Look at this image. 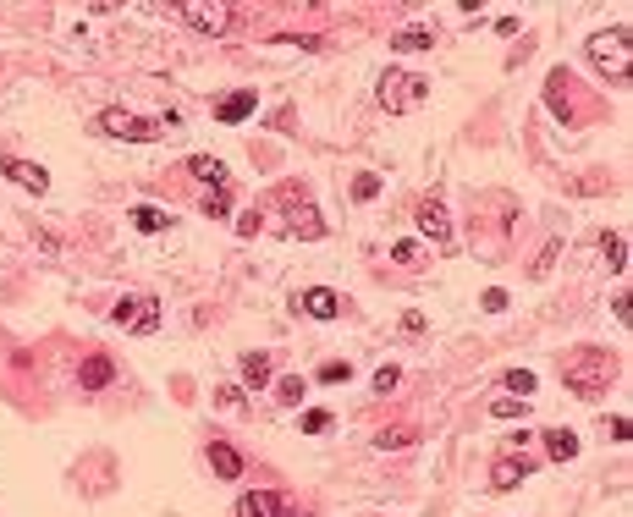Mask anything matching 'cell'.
Wrapping results in <instances>:
<instances>
[{
	"instance_id": "25",
	"label": "cell",
	"mask_w": 633,
	"mask_h": 517,
	"mask_svg": "<svg viewBox=\"0 0 633 517\" xmlns=\"http://www.w3.org/2000/svg\"><path fill=\"white\" fill-rule=\"evenodd\" d=\"M391 259H397L402 270H413V264H425V248H418V243H397V248H391Z\"/></svg>"
},
{
	"instance_id": "11",
	"label": "cell",
	"mask_w": 633,
	"mask_h": 517,
	"mask_svg": "<svg viewBox=\"0 0 633 517\" xmlns=\"http://www.w3.org/2000/svg\"><path fill=\"white\" fill-rule=\"evenodd\" d=\"M303 314L309 320H336L341 314V298H336L331 286H314V292H303Z\"/></svg>"
},
{
	"instance_id": "26",
	"label": "cell",
	"mask_w": 633,
	"mask_h": 517,
	"mask_svg": "<svg viewBox=\"0 0 633 517\" xmlns=\"http://www.w3.org/2000/svg\"><path fill=\"white\" fill-rule=\"evenodd\" d=\"M397 380H402V369H397V363H380V369H375V391H380V397H386V391H397Z\"/></svg>"
},
{
	"instance_id": "17",
	"label": "cell",
	"mask_w": 633,
	"mask_h": 517,
	"mask_svg": "<svg viewBox=\"0 0 633 517\" xmlns=\"http://www.w3.org/2000/svg\"><path fill=\"white\" fill-rule=\"evenodd\" d=\"M6 177H12L17 187H28V193H44V187H50V177H44L39 166H28V160H6Z\"/></svg>"
},
{
	"instance_id": "28",
	"label": "cell",
	"mask_w": 633,
	"mask_h": 517,
	"mask_svg": "<svg viewBox=\"0 0 633 517\" xmlns=\"http://www.w3.org/2000/svg\"><path fill=\"white\" fill-rule=\"evenodd\" d=\"M413 440H418L413 429H391V435H375V446L386 452V446H413Z\"/></svg>"
},
{
	"instance_id": "10",
	"label": "cell",
	"mask_w": 633,
	"mask_h": 517,
	"mask_svg": "<svg viewBox=\"0 0 633 517\" xmlns=\"http://www.w3.org/2000/svg\"><path fill=\"white\" fill-rule=\"evenodd\" d=\"M209 468H216V479H243L237 446H226V440H209Z\"/></svg>"
},
{
	"instance_id": "29",
	"label": "cell",
	"mask_w": 633,
	"mask_h": 517,
	"mask_svg": "<svg viewBox=\"0 0 633 517\" xmlns=\"http://www.w3.org/2000/svg\"><path fill=\"white\" fill-rule=\"evenodd\" d=\"M556 254H561V243L551 237V243L540 248V259H534V275H551V264H556Z\"/></svg>"
},
{
	"instance_id": "5",
	"label": "cell",
	"mask_w": 633,
	"mask_h": 517,
	"mask_svg": "<svg viewBox=\"0 0 633 517\" xmlns=\"http://www.w3.org/2000/svg\"><path fill=\"white\" fill-rule=\"evenodd\" d=\"M110 320H116L121 330H132V336H155V325H160V303H155V298H121V303L110 309Z\"/></svg>"
},
{
	"instance_id": "30",
	"label": "cell",
	"mask_w": 633,
	"mask_h": 517,
	"mask_svg": "<svg viewBox=\"0 0 633 517\" xmlns=\"http://www.w3.org/2000/svg\"><path fill=\"white\" fill-rule=\"evenodd\" d=\"M490 413H496V418H518V413H523V397H502V402H490Z\"/></svg>"
},
{
	"instance_id": "16",
	"label": "cell",
	"mask_w": 633,
	"mask_h": 517,
	"mask_svg": "<svg viewBox=\"0 0 633 517\" xmlns=\"http://www.w3.org/2000/svg\"><path fill=\"white\" fill-rule=\"evenodd\" d=\"M545 105L561 116V121H573V94H568V72H556V78L545 83Z\"/></svg>"
},
{
	"instance_id": "13",
	"label": "cell",
	"mask_w": 633,
	"mask_h": 517,
	"mask_svg": "<svg viewBox=\"0 0 633 517\" xmlns=\"http://www.w3.org/2000/svg\"><path fill=\"white\" fill-rule=\"evenodd\" d=\"M391 44H397V50H430V44H436V23H408V28L391 34Z\"/></svg>"
},
{
	"instance_id": "2",
	"label": "cell",
	"mask_w": 633,
	"mask_h": 517,
	"mask_svg": "<svg viewBox=\"0 0 633 517\" xmlns=\"http://www.w3.org/2000/svg\"><path fill=\"white\" fill-rule=\"evenodd\" d=\"M611 369H617V363H611L606 352L584 347V352H573L568 363H561V380H568V391H573V397H595V391H606Z\"/></svg>"
},
{
	"instance_id": "20",
	"label": "cell",
	"mask_w": 633,
	"mask_h": 517,
	"mask_svg": "<svg viewBox=\"0 0 633 517\" xmlns=\"http://www.w3.org/2000/svg\"><path fill=\"white\" fill-rule=\"evenodd\" d=\"M132 226H138V232H166L171 215H160L155 204H138V209H132Z\"/></svg>"
},
{
	"instance_id": "12",
	"label": "cell",
	"mask_w": 633,
	"mask_h": 517,
	"mask_svg": "<svg viewBox=\"0 0 633 517\" xmlns=\"http://www.w3.org/2000/svg\"><path fill=\"white\" fill-rule=\"evenodd\" d=\"M275 512H281V495L275 490H248L237 501V517H275Z\"/></svg>"
},
{
	"instance_id": "31",
	"label": "cell",
	"mask_w": 633,
	"mask_h": 517,
	"mask_svg": "<svg viewBox=\"0 0 633 517\" xmlns=\"http://www.w3.org/2000/svg\"><path fill=\"white\" fill-rule=\"evenodd\" d=\"M375 193H380V177H375V171H364V177L353 182V198H375Z\"/></svg>"
},
{
	"instance_id": "8",
	"label": "cell",
	"mask_w": 633,
	"mask_h": 517,
	"mask_svg": "<svg viewBox=\"0 0 633 517\" xmlns=\"http://www.w3.org/2000/svg\"><path fill=\"white\" fill-rule=\"evenodd\" d=\"M110 380H116V363H110V358H100V352L83 358V369H78V386H83V391H105Z\"/></svg>"
},
{
	"instance_id": "35",
	"label": "cell",
	"mask_w": 633,
	"mask_h": 517,
	"mask_svg": "<svg viewBox=\"0 0 633 517\" xmlns=\"http://www.w3.org/2000/svg\"><path fill=\"white\" fill-rule=\"evenodd\" d=\"M275 517H309V512H298V506H281V512H275Z\"/></svg>"
},
{
	"instance_id": "18",
	"label": "cell",
	"mask_w": 633,
	"mask_h": 517,
	"mask_svg": "<svg viewBox=\"0 0 633 517\" xmlns=\"http://www.w3.org/2000/svg\"><path fill=\"white\" fill-rule=\"evenodd\" d=\"M545 452H551L556 463H573V457H579V435H568V429H551V435H545Z\"/></svg>"
},
{
	"instance_id": "24",
	"label": "cell",
	"mask_w": 633,
	"mask_h": 517,
	"mask_svg": "<svg viewBox=\"0 0 633 517\" xmlns=\"http://www.w3.org/2000/svg\"><path fill=\"white\" fill-rule=\"evenodd\" d=\"M204 215H216V220L232 215V187H209V193H204Z\"/></svg>"
},
{
	"instance_id": "34",
	"label": "cell",
	"mask_w": 633,
	"mask_h": 517,
	"mask_svg": "<svg viewBox=\"0 0 633 517\" xmlns=\"http://www.w3.org/2000/svg\"><path fill=\"white\" fill-rule=\"evenodd\" d=\"M293 232H298V237H320V220H314V215H303V220H298Z\"/></svg>"
},
{
	"instance_id": "23",
	"label": "cell",
	"mask_w": 633,
	"mask_h": 517,
	"mask_svg": "<svg viewBox=\"0 0 633 517\" xmlns=\"http://www.w3.org/2000/svg\"><path fill=\"white\" fill-rule=\"evenodd\" d=\"M347 380H353V363H347V358L320 363V386H347Z\"/></svg>"
},
{
	"instance_id": "32",
	"label": "cell",
	"mask_w": 633,
	"mask_h": 517,
	"mask_svg": "<svg viewBox=\"0 0 633 517\" xmlns=\"http://www.w3.org/2000/svg\"><path fill=\"white\" fill-rule=\"evenodd\" d=\"M303 429H309V435H325V429H331V413H320V407L303 413Z\"/></svg>"
},
{
	"instance_id": "33",
	"label": "cell",
	"mask_w": 633,
	"mask_h": 517,
	"mask_svg": "<svg viewBox=\"0 0 633 517\" xmlns=\"http://www.w3.org/2000/svg\"><path fill=\"white\" fill-rule=\"evenodd\" d=\"M484 309H490V314H502V309H507V292H502V286H490V292H484Z\"/></svg>"
},
{
	"instance_id": "7",
	"label": "cell",
	"mask_w": 633,
	"mask_h": 517,
	"mask_svg": "<svg viewBox=\"0 0 633 517\" xmlns=\"http://www.w3.org/2000/svg\"><path fill=\"white\" fill-rule=\"evenodd\" d=\"M413 220H418V232H425L436 248H446V243H452V220H446V209H441L436 198H430V204H418V209H413Z\"/></svg>"
},
{
	"instance_id": "14",
	"label": "cell",
	"mask_w": 633,
	"mask_h": 517,
	"mask_svg": "<svg viewBox=\"0 0 633 517\" xmlns=\"http://www.w3.org/2000/svg\"><path fill=\"white\" fill-rule=\"evenodd\" d=\"M187 171H193L198 182H209V187H232V177H226V166H221L216 155H193V160H187Z\"/></svg>"
},
{
	"instance_id": "22",
	"label": "cell",
	"mask_w": 633,
	"mask_h": 517,
	"mask_svg": "<svg viewBox=\"0 0 633 517\" xmlns=\"http://www.w3.org/2000/svg\"><path fill=\"white\" fill-rule=\"evenodd\" d=\"M600 254H606L611 270H622V264H628V243H622V232H600Z\"/></svg>"
},
{
	"instance_id": "27",
	"label": "cell",
	"mask_w": 633,
	"mask_h": 517,
	"mask_svg": "<svg viewBox=\"0 0 633 517\" xmlns=\"http://www.w3.org/2000/svg\"><path fill=\"white\" fill-rule=\"evenodd\" d=\"M502 386H513V397H529V391H534V375H529V369H513Z\"/></svg>"
},
{
	"instance_id": "19",
	"label": "cell",
	"mask_w": 633,
	"mask_h": 517,
	"mask_svg": "<svg viewBox=\"0 0 633 517\" xmlns=\"http://www.w3.org/2000/svg\"><path fill=\"white\" fill-rule=\"evenodd\" d=\"M303 391H309V380H303V375H281V380H275V402H281V407H298V402H303Z\"/></svg>"
},
{
	"instance_id": "4",
	"label": "cell",
	"mask_w": 633,
	"mask_h": 517,
	"mask_svg": "<svg viewBox=\"0 0 633 517\" xmlns=\"http://www.w3.org/2000/svg\"><path fill=\"white\" fill-rule=\"evenodd\" d=\"M590 61H595L600 72H611V78H628V66H633V44H628V28L595 34V39H590Z\"/></svg>"
},
{
	"instance_id": "21",
	"label": "cell",
	"mask_w": 633,
	"mask_h": 517,
	"mask_svg": "<svg viewBox=\"0 0 633 517\" xmlns=\"http://www.w3.org/2000/svg\"><path fill=\"white\" fill-rule=\"evenodd\" d=\"M243 380H248L254 391L270 386V358H264V352H248V358H243Z\"/></svg>"
},
{
	"instance_id": "15",
	"label": "cell",
	"mask_w": 633,
	"mask_h": 517,
	"mask_svg": "<svg viewBox=\"0 0 633 517\" xmlns=\"http://www.w3.org/2000/svg\"><path fill=\"white\" fill-rule=\"evenodd\" d=\"M248 116H254V89H237L216 105V121H248Z\"/></svg>"
},
{
	"instance_id": "1",
	"label": "cell",
	"mask_w": 633,
	"mask_h": 517,
	"mask_svg": "<svg viewBox=\"0 0 633 517\" xmlns=\"http://www.w3.org/2000/svg\"><path fill=\"white\" fill-rule=\"evenodd\" d=\"M425 94H430V78H418V72H402V66L380 72V83H375V100H380L386 116H413L418 105H425Z\"/></svg>"
},
{
	"instance_id": "3",
	"label": "cell",
	"mask_w": 633,
	"mask_h": 517,
	"mask_svg": "<svg viewBox=\"0 0 633 517\" xmlns=\"http://www.w3.org/2000/svg\"><path fill=\"white\" fill-rule=\"evenodd\" d=\"M171 127H177V116L149 121V116H132V110H100V121H94V132H105V138H127V143H160Z\"/></svg>"
},
{
	"instance_id": "6",
	"label": "cell",
	"mask_w": 633,
	"mask_h": 517,
	"mask_svg": "<svg viewBox=\"0 0 633 517\" xmlns=\"http://www.w3.org/2000/svg\"><path fill=\"white\" fill-rule=\"evenodd\" d=\"M177 17L198 34H232L237 28V12L232 6H198V0H187V6H177Z\"/></svg>"
},
{
	"instance_id": "9",
	"label": "cell",
	"mask_w": 633,
	"mask_h": 517,
	"mask_svg": "<svg viewBox=\"0 0 633 517\" xmlns=\"http://www.w3.org/2000/svg\"><path fill=\"white\" fill-rule=\"evenodd\" d=\"M534 474V463H523V457H502L496 468H490V490H513V484H523Z\"/></svg>"
}]
</instances>
